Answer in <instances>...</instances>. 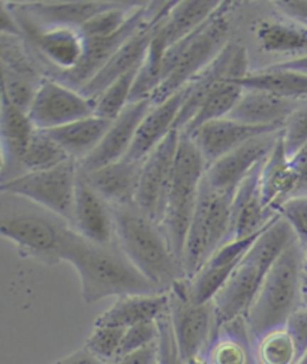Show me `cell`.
I'll use <instances>...</instances> for the list:
<instances>
[{"instance_id":"obj_30","label":"cell","mask_w":307,"mask_h":364,"mask_svg":"<svg viewBox=\"0 0 307 364\" xmlns=\"http://www.w3.org/2000/svg\"><path fill=\"white\" fill-rule=\"evenodd\" d=\"M243 93L244 89L237 80H232L230 77L219 78L205 95L197 114L186 124V128L181 131V135L192 136L201 126L228 117L237 102L240 101Z\"/></svg>"},{"instance_id":"obj_4","label":"cell","mask_w":307,"mask_h":364,"mask_svg":"<svg viewBox=\"0 0 307 364\" xmlns=\"http://www.w3.org/2000/svg\"><path fill=\"white\" fill-rule=\"evenodd\" d=\"M306 247L297 239L271 265L244 316L252 342L284 327L303 300Z\"/></svg>"},{"instance_id":"obj_14","label":"cell","mask_w":307,"mask_h":364,"mask_svg":"<svg viewBox=\"0 0 307 364\" xmlns=\"http://www.w3.org/2000/svg\"><path fill=\"white\" fill-rule=\"evenodd\" d=\"M68 223L53 222L44 216L17 215L2 219L0 234L17 245L23 257L45 264L60 261V245Z\"/></svg>"},{"instance_id":"obj_17","label":"cell","mask_w":307,"mask_h":364,"mask_svg":"<svg viewBox=\"0 0 307 364\" xmlns=\"http://www.w3.org/2000/svg\"><path fill=\"white\" fill-rule=\"evenodd\" d=\"M74 230L99 246H113L116 240L113 207L97 193L81 171L75 191Z\"/></svg>"},{"instance_id":"obj_23","label":"cell","mask_w":307,"mask_h":364,"mask_svg":"<svg viewBox=\"0 0 307 364\" xmlns=\"http://www.w3.org/2000/svg\"><path fill=\"white\" fill-rule=\"evenodd\" d=\"M170 312V294H134L116 299L111 307L96 318L95 326L129 328L159 321Z\"/></svg>"},{"instance_id":"obj_40","label":"cell","mask_w":307,"mask_h":364,"mask_svg":"<svg viewBox=\"0 0 307 364\" xmlns=\"http://www.w3.org/2000/svg\"><path fill=\"white\" fill-rule=\"evenodd\" d=\"M158 324H159L161 364H185L183 358H181V355L178 353L177 343H176L170 312L163 315L158 321Z\"/></svg>"},{"instance_id":"obj_45","label":"cell","mask_w":307,"mask_h":364,"mask_svg":"<svg viewBox=\"0 0 307 364\" xmlns=\"http://www.w3.org/2000/svg\"><path fill=\"white\" fill-rule=\"evenodd\" d=\"M0 31H2V35L6 36L23 38V31L17 14L6 4H2V12H0Z\"/></svg>"},{"instance_id":"obj_27","label":"cell","mask_w":307,"mask_h":364,"mask_svg":"<svg viewBox=\"0 0 307 364\" xmlns=\"http://www.w3.org/2000/svg\"><path fill=\"white\" fill-rule=\"evenodd\" d=\"M220 6L216 0H186L176 2L162 23L159 24L155 39L166 50L190 33L210 18Z\"/></svg>"},{"instance_id":"obj_8","label":"cell","mask_w":307,"mask_h":364,"mask_svg":"<svg viewBox=\"0 0 307 364\" xmlns=\"http://www.w3.org/2000/svg\"><path fill=\"white\" fill-rule=\"evenodd\" d=\"M80 166L75 159L47 171H29L4 181L0 191L50 210L68 225H74V205Z\"/></svg>"},{"instance_id":"obj_18","label":"cell","mask_w":307,"mask_h":364,"mask_svg":"<svg viewBox=\"0 0 307 364\" xmlns=\"http://www.w3.org/2000/svg\"><path fill=\"white\" fill-rule=\"evenodd\" d=\"M281 131L284 129L276 128V126H255L231 117H223L201 126L190 138L200 149L208 166L227 153L250 141V139Z\"/></svg>"},{"instance_id":"obj_13","label":"cell","mask_w":307,"mask_h":364,"mask_svg":"<svg viewBox=\"0 0 307 364\" xmlns=\"http://www.w3.org/2000/svg\"><path fill=\"white\" fill-rule=\"evenodd\" d=\"M93 114L92 100L55 78L43 80L29 109V116L39 131H51Z\"/></svg>"},{"instance_id":"obj_38","label":"cell","mask_w":307,"mask_h":364,"mask_svg":"<svg viewBox=\"0 0 307 364\" xmlns=\"http://www.w3.org/2000/svg\"><path fill=\"white\" fill-rule=\"evenodd\" d=\"M159 341V324L158 321L153 323H143L126 328L123 336L120 357L138 351L149 345L156 343ZM119 357V358H120Z\"/></svg>"},{"instance_id":"obj_25","label":"cell","mask_w":307,"mask_h":364,"mask_svg":"<svg viewBox=\"0 0 307 364\" xmlns=\"http://www.w3.org/2000/svg\"><path fill=\"white\" fill-rule=\"evenodd\" d=\"M119 2L74 0V2H26L14 4L32 20L43 26H65L81 29L97 14L116 6Z\"/></svg>"},{"instance_id":"obj_35","label":"cell","mask_w":307,"mask_h":364,"mask_svg":"<svg viewBox=\"0 0 307 364\" xmlns=\"http://www.w3.org/2000/svg\"><path fill=\"white\" fill-rule=\"evenodd\" d=\"M124 331L126 328L93 326L85 346L95 357L108 364H114L120 357Z\"/></svg>"},{"instance_id":"obj_26","label":"cell","mask_w":307,"mask_h":364,"mask_svg":"<svg viewBox=\"0 0 307 364\" xmlns=\"http://www.w3.org/2000/svg\"><path fill=\"white\" fill-rule=\"evenodd\" d=\"M255 39L261 51L288 55L286 60L307 55V26L292 20H259L255 27Z\"/></svg>"},{"instance_id":"obj_19","label":"cell","mask_w":307,"mask_h":364,"mask_svg":"<svg viewBox=\"0 0 307 364\" xmlns=\"http://www.w3.org/2000/svg\"><path fill=\"white\" fill-rule=\"evenodd\" d=\"M262 164L234 193L231 201V239H243V237L258 234L279 216L265 207L262 201L259 188Z\"/></svg>"},{"instance_id":"obj_37","label":"cell","mask_w":307,"mask_h":364,"mask_svg":"<svg viewBox=\"0 0 307 364\" xmlns=\"http://www.w3.org/2000/svg\"><path fill=\"white\" fill-rule=\"evenodd\" d=\"M279 215L289 223L300 243L307 249V195L291 197L279 208Z\"/></svg>"},{"instance_id":"obj_47","label":"cell","mask_w":307,"mask_h":364,"mask_svg":"<svg viewBox=\"0 0 307 364\" xmlns=\"http://www.w3.org/2000/svg\"><path fill=\"white\" fill-rule=\"evenodd\" d=\"M274 68H281V69H292V71H298L307 74V55L298 59H292V60H284L271 65Z\"/></svg>"},{"instance_id":"obj_1","label":"cell","mask_w":307,"mask_h":364,"mask_svg":"<svg viewBox=\"0 0 307 364\" xmlns=\"http://www.w3.org/2000/svg\"><path fill=\"white\" fill-rule=\"evenodd\" d=\"M60 261L75 269L86 303L161 292L119 247L95 245L69 225L63 232Z\"/></svg>"},{"instance_id":"obj_2","label":"cell","mask_w":307,"mask_h":364,"mask_svg":"<svg viewBox=\"0 0 307 364\" xmlns=\"http://www.w3.org/2000/svg\"><path fill=\"white\" fill-rule=\"evenodd\" d=\"M113 213L117 247L161 292H170L186 279L183 265L155 220L136 205L113 207Z\"/></svg>"},{"instance_id":"obj_28","label":"cell","mask_w":307,"mask_h":364,"mask_svg":"<svg viewBox=\"0 0 307 364\" xmlns=\"http://www.w3.org/2000/svg\"><path fill=\"white\" fill-rule=\"evenodd\" d=\"M36 128L29 116L14 105L5 95L0 97V136H2V165L21 164Z\"/></svg>"},{"instance_id":"obj_50","label":"cell","mask_w":307,"mask_h":364,"mask_svg":"<svg viewBox=\"0 0 307 364\" xmlns=\"http://www.w3.org/2000/svg\"><path fill=\"white\" fill-rule=\"evenodd\" d=\"M298 364H307V354L303 357V360H301Z\"/></svg>"},{"instance_id":"obj_12","label":"cell","mask_w":307,"mask_h":364,"mask_svg":"<svg viewBox=\"0 0 307 364\" xmlns=\"http://www.w3.org/2000/svg\"><path fill=\"white\" fill-rule=\"evenodd\" d=\"M180 136L181 132L174 129L143 161L141 180H139L135 205L147 218L155 220L159 227L163 218L166 198H168Z\"/></svg>"},{"instance_id":"obj_3","label":"cell","mask_w":307,"mask_h":364,"mask_svg":"<svg viewBox=\"0 0 307 364\" xmlns=\"http://www.w3.org/2000/svg\"><path fill=\"white\" fill-rule=\"evenodd\" d=\"M296 240L294 230L281 215L259 235L213 301L220 328L246 316L271 265Z\"/></svg>"},{"instance_id":"obj_31","label":"cell","mask_w":307,"mask_h":364,"mask_svg":"<svg viewBox=\"0 0 307 364\" xmlns=\"http://www.w3.org/2000/svg\"><path fill=\"white\" fill-rule=\"evenodd\" d=\"M246 90H264L288 100L307 101V74L269 66L239 81Z\"/></svg>"},{"instance_id":"obj_34","label":"cell","mask_w":307,"mask_h":364,"mask_svg":"<svg viewBox=\"0 0 307 364\" xmlns=\"http://www.w3.org/2000/svg\"><path fill=\"white\" fill-rule=\"evenodd\" d=\"M136 73L138 69H134V71L122 75L96 97L93 101L95 116L113 122L123 113V109L131 104Z\"/></svg>"},{"instance_id":"obj_39","label":"cell","mask_w":307,"mask_h":364,"mask_svg":"<svg viewBox=\"0 0 307 364\" xmlns=\"http://www.w3.org/2000/svg\"><path fill=\"white\" fill-rule=\"evenodd\" d=\"M284 139L291 156L307 144V101L288 120L284 129Z\"/></svg>"},{"instance_id":"obj_36","label":"cell","mask_w":307,"mask_h":364,"mask_svg":"<svg viewBox=\"0 0 307 364\" xmlns=\"http://www.w3.org/2000/svg\"><path fill=\"white\" fill-rule=\"evenodd\" d=\"M43 80L44 78H33L2 69V95H5L14 105L29 113Z\"/></svg>"},{"instance_id":"obj_9","label":"cell","mask_w":307,"mask_h":364,"mask_svg":"<svg viewBox=\"0 0 307 364\" xmlns=\"http://www.w3.org/2000/svg\"><path fill=\"white\" fill-rule=\"evenodd\" d=\"M170 294V318L178 353L183 361L207 357L220 326L215 303L195 304L189 299L188 279L177 282Z\"/></svg>"},{"instance_id":"obj_22","label":"cell","mask_w":307,"mask_h":364,"mask_svg":"<svg viewBox=\"0 0 307 364\" xmlns=\"http://www.w3.org/2000/svg\"><path fill=\"white\" fill-rule=\"evenodd\" d=\"M188 89L189 84L170 97H166L165 101L151 105L150 111L139 124L135 141L126 158L144 161L149 153L156 149L174 131L177 117L188 96Z\"/></svg>"},{"instance_id":"obj_29","label":"cell","mask_w":307,"mask_h":364,"mask_svg":"<svg viewBox=\"0 0 307 364\" xmlns=\"http://www.w3.org/2000/svg\"><path fill=\"white\" fill-rule=\"evenodd\" d=\"M109 124V120L93 114L47 132L65 149L69 156L81 162L101 144Z\"/></svg>"},{"instance_id":"obj_7","label":"cell","mask_w":307,"mask_h":364,"mask_svg":"<svg viewBox=\"0 0 307 364\" xmlns=\"http://www.w3.org/2000/svg\"><path fill=\"white\" fill-rule=\"evenodd\" d=\"M231 201L230 195L213 191L203 181L181 259L186 279L197 274L215 252L231 240Z\"/></svg>"},{"instance_id":"obj_20","label":"cell","mask_w":307,"mask_h":364,"mask_svg":"<svg viewBox=\"0 0 307 364\" xmlns=\"http://www.w3.org/2000/svg\"><path fill=\"white\" fill-rule=\"evenodd\" d=\"M141 171L143 161H134L124 156L95 171L81 173L111 207H124L135 205Z\"/></svg>"},{"instance_id":"obj_49","label":"cell","mask_w":307,"mask_h":364,"mask_svg":"<svg viewBox=\"0 0 307 364\" xmlns=\"http://www.w3.org/2000/svg\"><path fill=\"white\" fill-rule=\"evenodd\" d=\"M185 364H210L207 360V357H197V358H192L185 361Z\"/></svg>"},{"instance_id":"obj_24","label":"cell","mask_w":307,"mask_h":364,"mask_svg":"<svg viewBox=\"0 0 307 364\" xmlns=\"http://www.w3.org/2000/svg\"><path fill=\"white\" fill-rule=\"evenodd\" d=\"M306 101L288 100L264 90H246L228 117L255 126H276L285 129L291 116Z\"/></svg>"},{"instance_id":"obj_46","label":"cell","mask_w":307,"mask_h":364,"mask_svg":"<svg viewBox=\"0 0 307 364\" xmlns=\"http://www.w3.org/2000/svg\"><path fill=\"white\" fill-rule=\"evenodd\" d=\"M54 364H108L97 357H95L86 346L77 349L75 353L63 357L62 360L55 361Z\"/></svg>"},{"instance_id":"obj_43","label":"cell","mask_w":307,"mask_h":364,"mask_svg":"<svg viewBox=\"0 0 307 364\" xmlns=\"http://www.w3.org/2000/svg\"><path fill=\"white\" fill-rule=\"evenodd\" d=\"M292 165L297 171V189L296 195H307V144H304L297 153L291 156ZM294 195V197H296Z\"/></svg>"},{"instance_id":"obj_41","label":"cell","mask_w":307,"mask_h":364,"mask_svg":"<svg viewBox=\"0 0 307 364\" xmlns=\"http://www.w3.org/2000/svg\"><path fill=\"white\" fill-rule=\"evenodd\" d=\"M286 328L294 334L303 353L307 354V306H301L298 309L291 315L288 323L285 324Z\"/></svg>"},{"instance_id":"obj_32","label":"cell","mask_w":307,"mask_h":364,"mask_svg":"<svg viewBox=\"0 0 307 364\" xmlns=\"http://www.w3.org/2000/svg\"><path fill=\"white\" fill-rule=\"evenodd\" d=\"M257 364H298L306 355L286 326L269 331L254 342Z\"/></svg>"},{"instance_id":"obj_11","label":"cell","mask_w":307,"mask_h":364,"mask_svg":"<svg viewBox=\"0 0 307 364\" xmlns=\"http://www.w3.org/2000/svg\"><path fill=\"white\" fill-rule=\"evenodd\" d=\"M176 2H158L151 4V11L147 21L143 24L135 35H132L124 44L117 50V53L108 60V63L97 73L89 82L80 89V92L95 101L111 82L128 74L134 69H139L143 65L149 47L158 31L162 20L168 16V12Z\"/></svg>"},{"instance_id":"obj_33","label":"cell","mask_w":307,"mask_h":364,"mask_svg":"<svg viewBox=\"0 0 307 364\" xmlns=\"http://www.w3.org/2000/svg\"><path fill=\"white\" fill-rule=\"evenodd\" d=\"M72 159L65 149L47 132L36 129L21 159V166L29 171H47Z\"/></svg>"},{"instance_id":"obj_48","label":"cell","mask_w":307,"mask_h":364,"mask_svg":"<svg viewBox=\"0 0 307 364\" xmlns=\"http://www.w3.org/2000/svg\"><path fill=\"white\" fill-rule=\"evenodd\" d=\"M303 300L307 306V249H306V258H304V277H303Z\"/></svg>"},{"instance_id":"obj_6","label":"cell","mask_w":307,"mask_h":364,"mask_svg":"<svg viewBox=\"0 0 307 364\" xmlns=\"http://www.w3.org/2000/svg\"><path fill=\"white\" fill-rule=\"evenodd\" d=\"M207 171L200 149L190 136H180L171 185L166 198L161 228L174 255L181 262L190 222L197 207Z\"/></svg>"},{"instance_id":"obj_16","label":"cell","mask_w":307,"mask_h":364,"mask_svg":"<svg viewBox=\"0 0 307 364\" xmlns=\"http://www.w3.org/2000/svg\"><path fill=\"white\" fill-rule=\"evenodd\" d=\"M151 105V100H141L131 102L124 108L123 113L111 122L101 144L86 159L78 162L80 171L90 173L126 156L135 141L139 124L150 111Z\"/></svg>"},{"instance_id":"obj_42","label":"cell","mask_w":307,"mask_h":364,"mask_svg":"<svg viewBox=\"0 0 307 364\" xmlns=\"http://www.w3.org/2000/svg\"><path fill=\"white\" fill-rule=\"evenodd\" d=\"M114 364H161L159 341L135 353L120 357Z\"/></svg>"},{"instance_id":"obj_5","label":"cell","mask_w":307,"mask_h":364,"mask_svg":"<svg viewBox=\"0 0 307 364\" xmlns=\"http://www.w3.org/2000/svg\"><path fill=\"white\" fill-rule=\"evenodd\" d=\"M232 5V2H220L217 11L200 29L166 50L161 86L150 97L153 105L188 86L228 46Z\"/></svg>"},{"instance_id":"obj_15","label":"cell","mask_w":307,"mask_h":364,"mask_svg":"<svg viewBox=\"0 0 307 364\" xmlns=\"http://www.w3.org/2000/svg\"><path fill=\"white\" fill-rule=\"evenodd\" d=\"M282 132L257 136L208 165L204 176L205 185L234 197L237 188L270 155Z\"/></svg>"},{"instance_id":"obj_10","label":"cell","mask_w":307,"mask_h":364,"mask_svg":"<svg viewBox=\"0 0 307 364\" xmlns=\"http://www.w3.org/2000/svg\"><path fill=\"white\" fill-rule=\"evenodd\" d=\"M11 8L17 14L23 38L31 42L32 47L48 65L59 69L58 75L75 71L86 54V39L81 35L80 29L65 26H43L32 20L14 4Z\"/></svg>"},{"instance_id":"obj_44","label":"cell","mask_w":307,"mask_h":364,"mask_svg":"<svg viewBox=\"0 0 307 364\" xmlns=\"http://www.w3.org/2000/svg\"><path fill=\"white\" fill-rule=\"evenodd\" d=\"M276 5L285 17L307 26V0H281Z\"/></svg>"},{"instance_id":"obj_21","label":"cell","mask_w":307,"mask_h":364,"mask_svg":"<svg viewBox=\"0 0 307 364\" xmlns=\"http://www.w3.org/2000/svg\"><path fill=\"white\" fill-rule=\"evenodd\" d=\"M297 181V171L292 165L282 132L261 166L259 188L265 207L279 215V208L296 195Z\"/></svg>"}]
</instances>
